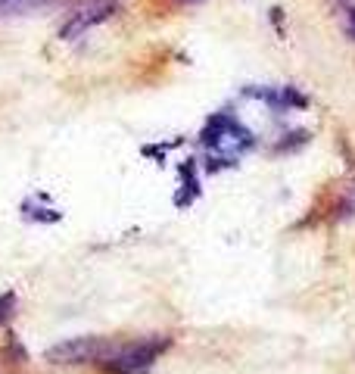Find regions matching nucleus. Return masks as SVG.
Masks as SVG:
<instances>
[{"label":"nucleus","instance_id":"obj_1","mask_svg":"<svg viewBox=\"0 0 355 374\" xmlns=\"http://www.w3.org/2000/svg\"><path fill=\"white\" fill-rule=\"evenodd\" d=\"M122 343H112L106 337H72L44 352L47 362L53 365H84V362H110Z\"/></svg>","mask_w":355,"mask_h":374},{"label":"nucleus","instance_id":"obj_2","mask_svg":"<svg viewBox=\"0 0 355 374\" xmlns=\"http://www.w3.org/2000/svg\"><path fill=\"white\" fill-rule=\"evenodd\" d=\"M115 10H119V4H115V0H84V4L72 13L69 22L60 28V38L63 41H75L78 34H84L88 28L106 22V19H112Z\"/></svg>","mask_w":355,"mask_h":374},{"label":"nucleus","instance_id":"obj_3","mask_svg":"<svg viewBox=\"0 0 355 374\" xmlns=\"http://www.w3.org/2000/svg\"><path fill=\"white\" fill-rule=\"evenodd\" d=\"M169 343L165 340H143V343H131V347H122L115 356L110 359V362H103L106 365V371H112V374H134V371H143L150 362L162 352Z\"/></svg>","mask_w":355,"mask_h":374},{"label":"nucleus","instance_id":"obj_4","mask_svg":"<svg viewBox=\"0 0 355 374\" xmlns=\"http://www.w3.org/2000/svg\"><path fill=\"white\" fill-rule=\"evenodd\" d=\"M250 131H243L234 119L228 116H215L202 131V143L212 150H224V153H237V150L250 147Z\"/></svg>","mask_w":355,"mask_h":374},{"label":"nucleus","instance_id":"obj_5","mask_svg":"<svg viewBox=\"0 0 355 374\" xmlns=\"http://www.w3.org/2000/svg\"><path fill=\"white\" fill-rule=\"evenodd\" d=\"M44 4H50V0H0V16H19V13L38 10Z\"/></svg>","mask_w":355,"mask_h":374},{"label":"nucleus","instance_id":"obj_6","mask_svg":"<svg viewBox=\"0 0 355 374\" xmlns=\"http://www.w3.org/2000/svg\"><path fill=\"white\" fill-rule=\"evenodd\" d=\"M13 309H16V297H13V293H4V297H0V325L13 315Z\"/></svg>","mask_w":355,"mask_h":374},{"label":"nucleus","instance_id":"obj_7","mask_svg":"<svg viewBox=\"0 0 355 374\" xmlns=\"http://www.w3.org/2000/svg\"><path fill=\"white\" fill-rule=\"evenodd\" d=\"M352 22H355V10H352Z\"/></svg>","mask_w":355,"mask_h":374}]
</instances>
